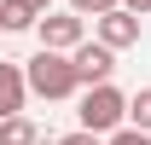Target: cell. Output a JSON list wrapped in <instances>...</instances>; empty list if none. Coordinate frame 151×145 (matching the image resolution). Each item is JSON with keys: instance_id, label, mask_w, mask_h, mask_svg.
<instances>
[{"instance_id": "cell-1", "label": "cell", "mask_w": 151, "mask_h": 145, "mask_svg": "<svg viewBox=\"0 0 151 145\" xmlns=\"http://www.w3.org/2000/svg\"><path fill=\"white\" fill-rule=\"evenodd\" d=\"M23 81H29V93H41V99H70V93H81L70 52H58V47H41V52L23 64Z\"/></svg>"}, {"instance_id": "cell-2", "label": "cell", "mask_w": 151, "mask_h": 145, "mask_svg": "<svg viewBox=\"0 0 151 145\" xmlns=\"http://www.w3.org/2000/svg\"><path fill=\"white\" fill-rule=\"evenodd\" d=\"M81 128H93V134H111V128L128 122V93L111 87V81H93V87H81Z\"/></svg>"}, {"instance_id": "cell-3", "label": "cell", "mask_w": 151, "mask_h": 145, "mask_svg": "<svg viewBox=\"0 0 151 145\" xmlns=\"http://www.w3.org/2000/svg\"><path fill=\"white\" fill-rule=\"evenodd\" d=\"M35 35H41V47H58V52H70L76 41H87V18L81 12H41L35 18Z\"/></svg>"}, {"instance_id": "cell-4", "label": "cell", "mask_w": 151, "mask_h": 145, "mask_svg": "<svg viewBox=\"0 0 151 145\" xmlns=\"http://www.w3.org/2000/svg\"><path fill=\"white\" fill-rule=\"evenodd\" d=\"M93 41H105L111 52L134 47V41H139V12H128V6L116 0L111 12H99V18H93Z\"/></svg>"}, {"instance_id": "cell-5", "label": "cell", "mask_w": 151, "mask_h": 145, "mask_svg": "<svg viewBox=\"0 0 151 145\" xmlns=\"http://www.w3.org/2000/svg\"><path fill=\"white\" fill-rule=\"evenodd\" d=\"M70 64H76V81H81V87H93V81H111L116 52L105 47V41H76V47H70Z\"/></svg>"}, {"instance_id": "cell-6", "label": "cell", "mask_w": 151, "mask_h": 145, "mask_svg": "<svg viewBox=\"0 0 151 145\" xmlns=\"http://www.w3.org/2000/svg\"><path fill=\"white\" fill-rule=\"evenodd\" d=\"M23 99H29V81H23V64H0V116H12V110H23Z\"/></svg>"}, {"instance_id": "cell-7", "label": "cell", "mask_w": 151, "mask_h": 145, "mask_svg": "<svg viewBox=\"0 0 151 145\" xmlns=\"http://www.w3.org/2000/svg\"><path fill=\"white\" fill-rule=\"evenodd\" d=\"M0 145H41V128L23 110H12V116H0Z\"/></svg>"}, {"instance_id": "cell-8", "label": "cell", "mask_w": 151, "mask_h": 145, "mask_svg": "<svg viewBox=\"0 0 151 145\" xmlns=\"http://www.w3.org/2000/svg\"><path fill=\"white\" fill-rule=\"evenodd\" d=\"M41 6H29V0H0V23L6 29H35Z\"/></svg>"}, {"instance_id": "cell-9", "label": "cell", "mask_w": 151, "mask_h": 145, "mask_svg": "<svg viewBox=\"0 0 151 145\" xmlns=\"http://www.w3.org/2000/svg\"><path fill=\"white\" fill-rule=\"evenodd\" d=\"M105 145H151V128L122 122V128H111V134H105Z\"/></svg>"}, {"instance_id": "cell-10", "label": "cell", "mask_w": 151, "mask_h": 145, "mask_svg": "<svg viewBox=\"0 0 151 145\" xmlns=\"http://www.w3.org/2000/svg\"><path fill=\"white\" fill-rule=\"evenodd\" d=\"M128 122H134V128H151V87H139V93L128 99Z\"/></svg>"}, {"instance_id": "cell-11", "label": "cell", "mask_w": 151, "mask_h": 145, "mask_svg": "<svg viewBox=\"0 0 151 145\" xmlns=\"http://www.w3.org/2000/svg\"><path fill=\"white\" fill-rule=\"evenodd\" d=\"M116 0H70V12H81V18H99V12H111Z\"/></svg>"}, {"instance_id": "cell-12", "label": "cell", "mask_w": 151, "mask_h": 145, "mask_svg": "<svg viewBox=\"0 0 151 145\" xmlns=\"http://www.w3.org/2000/svg\"><path fill=\"white\" fill-rule=\"evenodd\" d=\"M58 145H105V134H93V128H76V134H64Z\"/></svg>"}, {"instance_id": "cell-13", "label": "cell", "mask_w": 151, "mask_h": 145, "mask_svg": "<svg viewBox=\"0 0 151 145\" xmlns=\"http://www.w3.org/2000/svg\"><path fill=\"white\" fill-rule=\"evenodd\" d=\"M122 6H128V12H139V18L151 12V0H122Z\"/></svg>"}, {"instance_id": "cell-14", "label": "cell", "mask_w": 151, "mask_h": 145, "mask_svg": "<svg viewBox=\"0 0 151 145\" xmlns=\"http://www.w3.org/2000/svg\"><path fill=\"white\" fill-rule=\"evenodd\" d=\"M29 6H41V12H47V6H52V0H29Z\"/></svg>"}, {"instance_id": "cell-15", "label": "cell", "mask_w": 151, "mask_h": 145, "mask_svg": "<svg viewBox=\"0 0 151 145\" xmlns=\"http://www.w3.org/2000/svg\"><path fill=\"white\" fill-rule=\"evenodd\" d=\"M0 35H6V23H0Z\"/></svg>"}]
</instances>
